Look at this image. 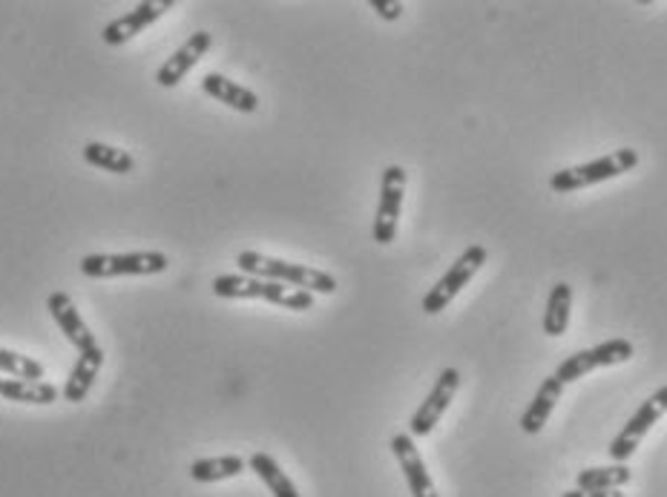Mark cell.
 I'll use <instances>...</instances> for the list:
<instances>
[{"mask_svg": "<svg viewBox=\"0 0 667 497\" xmlns=\"http://www.w3.org/2000/svg\"><path fill=\"white\" fill-rule=\"evenodd\" d=\"M236 264L245 276L268 279V282H280V285L296 287V291H308V294L331 296L337 291V279L331 273L312 268V264H294L285 259H273L257 250H242L236 257Z\"/></svg>", "mask_w": 667, "mask_h": 497, "instance_id": "6da1fadb", "label": "cell"}, {"mask_svg": "<svg viewBox=\"0 0 667 497\" xmlns=\"http://www.w3.org/2000/svg\"><path fill=\"white\" fill-rule=\"evenodd\" d=\"M213 294L219 300H262L289 310H312L314 294L296 291V287L268 282V279L245 276V273H222L213 279Z\"/></svg>", "mask_w": 667, "mask_h": 497, "instance_id": "7a4b0ae2", "label": "cell"}, {"mask_svg": "<svg viewBox=\"0 0 667 497\" xmlns=\"http://www.w3.org/2000/svg\"><path fill=\"white\" fill-rule=\"evenodd\" d=\"M638 167V153L633 147H624V150H615L610 156H601V159H592L587 165L567 167L562 173L550 176V188L555 193H576V190L592 188V184H601V181L619 179V176L630 173Z\"/></svg>", "mask_w": 667, "mask_h": 497, "instance_id": "3957f363", "label": "cell"}, {"mask_svg": "<svg viewBox=\"0 0 667 497\" xmlns=\"http://www.w3.org/2000/svg\"><path fill=\"white\" fill-rule=\"evenodd\" d=\"M170 259L161 250H129V253H90L78 262V271L90 279L152 276L165 273Z\"/></svg>", "mask_w": 667, "mask_h": 497, "instance_id": "277c9868", "label": "cell"}, {"mask_svg": "<svg viewBox=\"0 0 667 497\" xmlns=\"http://www.w3.org/2000/svg\"><path fill=\"white\" fill-rule=\"evenodd\" d=\"M486 257H489V253H486L484 245H470V248L463 250L461 257L452 262V268H449V271L434 282L432 291L423 296V314L434 317L440 310H446L449 305H452V300H455L463 287L475 279V273L484 268Z\"/></svg>", "mask_w": 667, "mask_h": 497, "instance_id": "5b68a950", "label": "cell"}, {"mask_svg": "<svg viewBox=\"0 0 667 497\" xmlns=\"http://www.w3.org/2000/svg\"><path fill=\"white\" fill-rule=\"evenodd\" d=\"M665 415H667V385H662V388H656V392L636 408V415L630 417V420L624 422V429L613 438V443L607 449L610 458H613V463H628V460L633 458V452L638 449V443H642V438H645L647 431H651Z\"/></svg>", "mask_w": 667, "mask_h": 497, "instance_id": "8992f818", "label": "cell"}, {"mask_svg": "<svg viewBox=\"0 0 667 497\" xmlns=\"http://www.w3.org/2000/svg\"><path fill=\"white\" fill-rule=\"evenodd\" d=\"M403 196H406V170L400 165H388L380 179V202L374 213V241L377 245H392L397 236L403 213Z\"/></svg>", "mask_w": 667, "mask_h": 497, "instance_id": "52a82bcc", "label": "cell"}, {"mask_svg": "<svg viewBox=\"0 0 667 497\" xmlns=\"http://www.w3.org/2000/svg\"><path fill=\"white\" fill-rule=\"evenodd\" d=\"M630 357H633V342H630V339H607L601 346L584 348V351H576L573 357H567V360L555 369L553 377L562 385H569L596 369H610V365L628 362Z\"/></svg>", "mask_w": 667, "mask_h": 497, "instance_id": "ba28073f", "label": "cell"}, {"mask_svg": "<svg viewBox=\"0 0 667 497\" xmlns=\"http://www.w3.org/2000/svg\"><path fill=\"white\" fill-rule=\"evenodd\" d=\"M457 388H461V371L457 369H443L434 380L432 392L426 394V399L417 406V411L409 420V434L411 438H426L432 434V429L440 422V417L446 415L449 403L455 399Z\"/></svg>", "mask_w": 667, "mask_h": 497, "instance_id": "9c48e42d", "label": "cell"}, {"mask_svg": "<svg viewBox=\"0 0 667 497\" xmlns=\"http://www.w3.org/2000/svg\"><path fill=\"white\" fill-rule=\"evenodd\" d=\"M173 7H176L173 0H145V3H136L133 12L106 23L104 30H101V41H104L106 46L127 44V41L142 35L147 26H152V23L159 21V18L165 15V12H170Z\"/></svg>", "mask_w": 667, "mask_h": 497, "instance_id": "30bf717a", "label": "cell"}, {"mask_svg": "<svg viewBox=\"0 0 667 497\" xmlns=\"http://www.w3.org/2000/svg\"><path fill=\"white\" fill-rule=\"evenodd\" d=\"M211 46H213L211 32H205V30L193 32V35H190V38L184 41V44L179 46V49H176V53L165 60V64H161L159 72H156V83H159V87H165V90L176 87V83L188 76L190 69L196 67L199 60L211 53Z\"/></svg>", "mask_w": 667, "mask_h": 497, "instance_id": "8fae6325", "label": "cell"}, {"mask_svg": "<svg viewBox=\"0 0 667 497\" xmlns=\"http://www.w3.org/2000/svg\"><path fill=\"white\" fill-rule=\"evenodd\" d=\"M46 308H49L53 319L64 331V337L78 348V354L99 346V342H95V334L90 331V325L83 323V317L76 308V302H72V296H69L67 291H53L49 300H46Z\"/></svg>", "mask_w": 667, "mask_h": 497, "instance_id": "7c38bea8", "label": "cell"}, {"mask_svg": "<svg viewBox=\"0 0 667 497\" xmlns=\"http://www.w3.org/2000/svg\"><path fill=\"white\" fill-rule=\"evenodd\" d=\"M392 452H395L397 463H400L403 477L409 483L411 497H440L438 489H434L432 475L426 472V463L420 458V452H417L411 434H395L392 438Z\"/></svg>", "mask_w": 667, "mask_h": 497, "instance_id": "4fadbf2b", "label": "cell"}, {"mask_svg": "<svg viewBox=\"0 0 667 497\" xmlns=\"http://www.w3.org/2000/svg\"><path fill=\"white\" fill-rule=\"evenodd\" d=\"M101 369H104V348L95 346L90 351H81L72 371H69V380L64 383V399L67 403H83L87 394L92 392Z\"/></svg>", "mask_w": 667, "mask_h": 497, "instance_id": "5bb4252c", "label": "cell"}, {"mask_svg": "<svg viewBox=\"0 0 667 497\" xmlns=\"http://www.w3.org/2000/svg\"><path fill=\"white\" fill-rule=\"evenodd\" d=\"M202 90H205L211 99L222 101L225 106L236 110V113L250 115L259 110L257 92L248 90V87H242V83L230 81V78L219 76V72H207V76L202 78Z\"/></svg>", "mask_w": 667, "mask_h": 497, "instance_id": "9a60e30c", "label": "cell"}, {"mask_svg": "<svg viewBox=\"0 0 667 497\" xmlns=\"http://www.w3.org/2000/svg\"><path fill=\"white\" fill-rule=\"evenodd\" d=\"M562 394H564V385L558 383L553 374H550V377L539 385V392H535L532 403L527 406V411H523V417H521L523 434H539V431L544 429L546 420H550V415H553L555 403L562 399Z\"/></svg>", "mask_w": 667, "mask_h": 497, "instance_id": "2e32d148", "label": "cell"}, {"mask_svg": "<svg viewBox=\"0 0 667 497\" xmlns=\"http://www.w3.org/2000/svg\"><path fill=\"white\" fill-rule=\"evenodd\" d=\"M0 397L26 406H49L58 399V388L53 383H32V380H15L0 374Z\"/></svg>", "mask_w": 667, "mask_h": 497, "instance_id": "e0dca14e", "label": "cell"}, {"mask_svg": "<svg viewBox=\"0 0 667 497\" xmlns=\"http://www.w3.org/2000/svg\"><path fill=\"white\" fill-rule=\"evenodd\" d=\"M81 156L87 165L99 167V170H106V173L127 176L136 170V159H133V153L122 150V147H110V144H101V142L83 144Z\"/></svg>", "mask_w": 667, "mask_h": 497, "instance_id": "ac0fdd59", "label": "cell"}, {"mask_svg": "<svg viewBox=\"0 0 667 497\" xmlns=\"http://www.w3.org/2000/svg\"><path fill=\"white\" fill-rule=\"evenodd\" d=\"M248 466L257 472V477L265 483L268 492H271L273 497H299V489L294 486V481L282 472L280 463H276L268 452L250 454Z\"/></svg>", "mask_w": 667, "mask_h": 497, "instance_id": "d6986e66", "label": "cell"}, {"mask_svg": "<svg viewBox=\"0 0 667 497\" xmlns=\"http://www.w3.org/2000/svg\"><path fill=\"white\" fill-rule=\"evenodd\" d=\"M245 472V460L239 454H225V458H202L190 463V477L196 483H219L239 477Z\"/></svg>", "mask_w": 667, "mask_h": 497, "instance_id": "ffe728a7", "label": "cell"}, {"mask_svg": "<svg viewBox=\"0 0 667 497\" xmlns=\"http://www.w3.org/2000/svg\"><path fill=\"white\" fill-rule=\"evenodd\" d=\"M569 308H573V287H569L567 282H558V285L550 291V300H546V310H544L546 337H564V334H567Z\"/></svg>", "mask_w": 667, "mask_h": 497, "instance_id": "44dd1931", "label": "cell"}, {"mask_svg": "<svg viewBox=\"0 0 667 497\" xmlns=\"http://www.w3.org/2000/svg\"><path fill=\"white\" fill-rule=\"evenodd\" d=\"M630 468L628 463H615V466H601V468H584L576 477V489L581 492H610L622 489L630 483Z\"/></svg>", "mask_w": 667, "mask_h": 497, "instance_id": "7402d4cb", "label": "cell"}, {"mask_svg": "<svg viewBox=\"0 0 667 497\" xmlns=\"http://www.w3.org/2000/svg\"><path fill=\"white\" fill-rule=\"evenodd\" d=\"M0 374H3V377L44 383L46 369L41 365L38 360H32V357L18 354V351H9V348H0Z\"/></svg>", "mask_w": 667, "mask_h": 497, "instance_id": "603a6c76", "label": "cell"}, {"mask_svg": "<svg viewBox=\"0 0 667 497\" xmlns=\"http://www.w3.org/2000/svg\"><path fill=\"white\" fill-rule=\"evenodd\" d=\"M372 9L386 21H397L403 15V3H392V0H372Z\"/></svg>", "mask_w": 667, "mask_h": 497, "instance_id": "cb8c5ba5", "label": "cell"}, {"mask_svg": "<svg viewBox=\"0 0 667 497\" xmlns=\"http://www.w3.org/2000/svg\"><path fill=\"white\" fill-rule=\"evenodd\" d=\"M562 497H624L622 489H610V492H581V489H573V492H564Z\"/></svg>", "mask_w": 667, "mask_h": 497, "instance_id": "d4e9b609", "label": "cell"}]
</instances>
